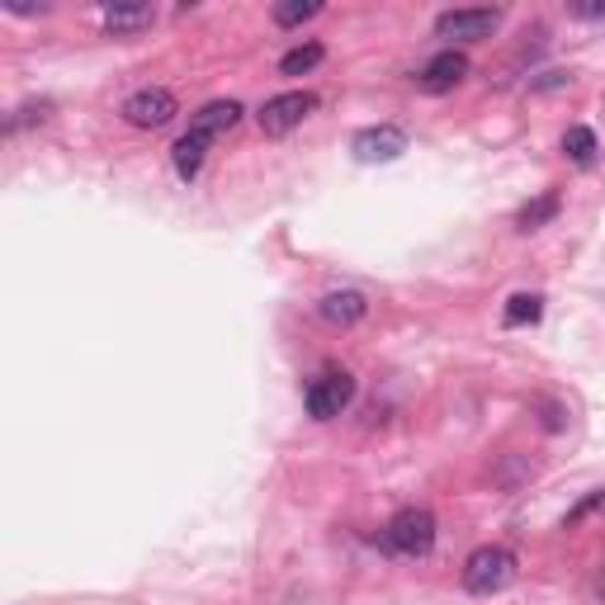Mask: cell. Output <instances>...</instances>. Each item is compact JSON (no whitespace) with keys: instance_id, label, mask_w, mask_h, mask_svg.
Segmentation results:
<instances>
[{"instance_id":"9c48e42d","label":"cell","mask_w":605,"mask_h":605,"mask_svg":"<svg viewBox=\"0 0 605 605\" xmlns=\"http://www.w3.org/2000/svg\"><path fill=\"white\" fill-rule=\"evenodd\" d=\"M317 312H322L327 327H355L359 317L369 312V302L359 289H336V294H327L322 302H317Z\"/></svg>"},{"instance_id":"4fadbf2b","label":"cell","mask_w":605,"mask_h":605,"mask_svg":"<svg viewBox=\"0 0 605 605\" xmlns=\"http://www.w3.org/2000/svg\"><path fill=\"white\" fill-rule=\"evenodd\" d=\"M327 57V48L322 43H302V48H294V53H284V62H279V71L284 76H308L317 62Z\"/></svg>"},{"instance_id":"7a4b0ae2","label":"cell","mask_w":605,"mask_h":605,"mask_svg":"<svg viewBox=\"0 0 605 605\" xmlns=\"http://www.w3.org/2000/svg\"><path fill=\"white\" fill-rule=\"evenodd\" d=\"M384 544L392 553H402V558H421V553H431L435 549V516L426 506H407L398 511V516L388 521L384 529Z\"/></svg>"},{"instance_id":"ba28073f","label":"cell","mask_w":605,"mask_h":605,"mask_svg":"<svg viewBox=\"0 0 605 605\" xmlns=\"http://www.w3.org/2000/svg\"><path fill=\"white\" fill-rule=\"evenodd\" d=\"M464 76H468V57L449 48V53H435L431 62L416 71V85L431 90V95H445V90H454V85L464 81Z\"/></svg>"},{"instance_id":"7c38bea8","label":"cell","mask_w":605,"mask_h":605,"mask_svg":"<svg viewBox=\"0 0 605 605\" xmlns=\"http://www.w3.org/2000/svg\"><path fill=\"white\" fill-rule=\"evenodd\" d=\"M171 157H175V171L185 175V180H194V175H199V165H204V157H208V138H199V133H185V138L171 147Z\"/></svg>"},{"instance_id":"5b68a950","label":"cell","mask_w":605,"mask_h":605,"mask_svg":"<svg viewBox=\"0 0 605 605\" xmlns=\"http://www.w3.org/2000/svg\"><path fill=\"white\" fill-rule=\"evenodd\" d=\"M502 28V10H445L435 20V34L441 38H454V43H482Z\"/></svg>"},{"instance_id":"8fae6325","label":"cell","mask_w":605,"mask_h":605,"mask_svg":"<svg viewBox=\"0 0 605 605\" xmlns=\"http://www.w3.org/2000/svg\"><path fill=\"white\" fill-rule=\"evenodd\" d=\"M157 20V10L151 5H104L100 10V24H104V34H114V38H124V34H142V28Z\"/></svg>"},{"instance_id":"6da1fadb","label":"cell","mask_w":605,"mask_h":605,"mask_svg":"<svg viewBox=\"0 0 605 605\" xmlns=\"http://www.w3.org/2000/svg\"><path fill=\"white\" fill-rule=\"evenodd\" d=\"M511 578H516V558H511L506 549H496V544H482V549H473V553H468V563H464V586L473 596L506 592Z\"/></svg>"},{"instance_id":"2e32d148","label":"cell","mask_w":605,"mask_h":605,"mask_svg":"<svg viewBox=\"0 0 605 605\" xmlns=\"http://www.w3.org/2000/svg\"><path fill=\"white\" fill-rule=\"evenodd\" d=\"M558 214V199H553V194H544V199H535V204H525L521 208V232H535V227H544V222H549Z\"/></svg>"},{"instance_id":"52a82bcc","label":"cell","mask_w":605,"mask_h":605,"mask_svg":"<svg viewBox=\"0 0 605 605\" xmlns=\"http://www.w3.org/2000/svg\"><path fill=\"white\" fill-rule=\"evenodd\" d=\"M355 161H365V165H378V161H398L402 151H407V133L402 128H392V124H378V128H365V133H355Z\"/></svg>"},{"instance_id":"ac0fdd59","label":"cell","mask_w":605,"mask_h":605,"mask_svg":"<svg viewBox=\"0 0 605 605\" xmlns=\"http://www.w3.org/2000/svg\"><path fill=\"white\" fill-rule=\"evenodd\" d=\"M586 521H605V488L601 492H586L582 502L568 511V525H586Z\"/></svg>"},{"instance_id":"5bb4252c","label":"cell","mask_w":605,"mask_h":605,"mask_svg":"<svg viewBox=\"0 0 605 605\" xmlns=\"http://www.w3.org/2000/svg\"><path fill=\"white\" fill-rule=\"evenodd\" d=\"M544 317V298L539 294H516L506 302V327H529Z\"/></svg>"},{"instance_id":"e0dca14e","label":"cell","mask_w":605,"mask_h":605,"mask_svg":"<svg viewBox=\"0 0 605 605\" xmlns=\"http://www.w3.org/2000/svg\"><path fill=\"white\" fill-rule=\"evenodd\" d=\"M312 14H322V5H317V0H284V5H275V24L294 28L302 20H312Z\"/></svg>"},{"instance_id":"277c9868","label":"cell","mask_w":605,"mask_h":605,"mask_svg":"<svg viewBox=\"0 0 605 605\" xmlns=\"http://www.w3.org/2000/svg\"><path fill=\"white\" fill-rule=\"evenodd\" d=\"M312 110H317V95H312V90H284V95H270V100L261 104L255 124H261L265 138H284V133H294Z\"/></svg>"},{"instance_id":"30bf717a","label":"cell","mask_w":605,"mask_h":605,"mask_svg":"<svg viewBox=\"0 0 605 605\" xmlns=\"http://www.w3.org/2000/svg\"><path fill=\"white\" fill-rule=\"evenodd\" d=\"M237 118H241V104H237V100H208L204 110L190 118V133H199V138H208V142H214L218 133L237 128Z\"/></svg>"},{"instance_id":"9a60e30c","label":"cell","mask_w":605,"mask_h":605,"mask_svg":"<svg viewBox=\"0 0 605 605\" xmlns=\"http://www.w3.org/2000/svg\"><path fill=\"white\" fill-rule=\"evenodd\" d=\"M563 151H568V157L578 161V165H592V161H596V133H592V128H568V133H563Z\"/></svg>"},{"instance_id":"3957f363","label":"cell","mask_w":605,"mask_h":605,"mask_svg":"<svg viewBox=\"0 0 605 605\" xmlns=\"http://www.w3.org/2000/svg\"><path fill=\"white\" fill-rule=\"evenodd\" d=\"M351 402H355V378L345 369H322L308 384V392H302V407H308V416H317V421L341 416Z\"/></svg>"},{"instance_id":"8992f818","label":"cell","mask_w":605,"mask_h":605,"mask_svg":"<svg viewBox=\"0 0 605 605\" xmlns=\"http://www.w3.org/2000/svg\"><path fill=\"white\" fill-rule=\"evenodd\" d=\"M175 95L161 85H147V90H133V95L124 100V118L133 128H165L175 118Z\"/></svg>"}]
</instances>
